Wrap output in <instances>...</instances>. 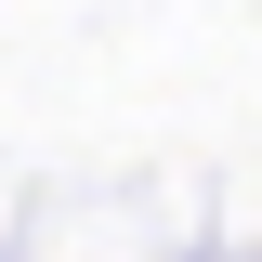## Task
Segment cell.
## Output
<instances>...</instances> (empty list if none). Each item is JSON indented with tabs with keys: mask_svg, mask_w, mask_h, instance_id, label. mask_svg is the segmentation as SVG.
<instances>
[]
</instances>
